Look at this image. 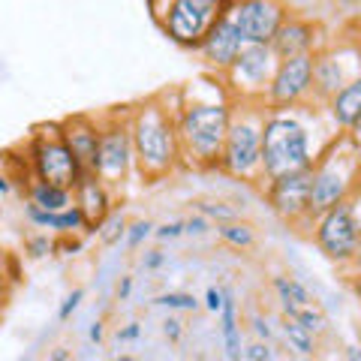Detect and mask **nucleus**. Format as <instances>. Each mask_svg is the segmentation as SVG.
Wrapping results in <instances>:
<instances>
[{"instance_id": "26", "label": "nucleus", "mask_w": 361, "mask_h": 361, "mask_svg": "<svg viewBox=\"0 0 361 361\" xmlns=\"http://www.w3.org/2000/svg\"><path fill=\"white\" fill-rule=\"evenodd\" d=\"M127 217L115 208L109 214V217L99 223V229H97V238H99V244L103 247H115V244H121V241H127Z\"/></svg>"}, {"instance_id": "32", "label": "nucleus", "mask_w": 361, "mask_h": 361, "mask_svg": "<svg viewBox=\"0 0 361 361\" xmlns=\"http://www.w3.org/2000/svg\"><path fill=\"white\" fill-rule=\"evenodd\" d=\"M82 301H85V289H73L70 295H66L63 301H61V307H58V319L61 322H70L73 319V313L82 307Z\"/></svg>"}, {"instance_id": "28", "label": "nucleus", "mask_w": 361, "mask_h": 361, "mask_svg": "<svg viewBox=\"0 0 361 361\" xmlns=\"http://www.w3.org/2000/svg\"><path fill=\"white\" fill-rule=\"evenodd\" d=\"M58 253V241L51 238V232H33L25 238V256L27 259H45Z\"/></svg>"}, {"instance_id": "2", "label": "nucleus", "mask_w": 361, "mask_h": 361, "mask_svg": "<svg viewBox=\"0 0 361 361\" xmlns=\"http://www.w3.org/2000/svg\"><path fill=\"white\" fill-rule=\"evenodd\" d=\"M178 94L175 123L180 139V160L190 169H217L232 123V94L220 82V75L190 82L187 87H178Z\"/></svg>"}, {"instance_id": "30", "label": "nucleus", "mask_w": 361, "mask_h": 361, "mask_svg": "<svg viewBox=\"0 0 361 361\" xmlns=\"http://www.w3.org/2000/svg\"><path fill=\"white\" fill-rule=\"evenodd\" d=\"M151 235H154V223L151 220H135V223L127 226V247L135 250V247H142Z\"/></svg>"}, {"instance_id": "22", "label": "nucleus", "mask_w": 361, "mask_h": 361, "mask_svg": "<svg viewBox=\"0 0 361 361\" xmlns=\"http://www.w3.org/2000/svg\"><path fill=\"white\" fill-rule=\"evenodd\" d=\"M280 334H283L286 346L301 358H313L316 349H319V334L304 329V325L298 319H292V316H283V322H280Z\"/></svg>"}, {"instance_id": "1", "label": "nucleus", "mask_w": 361, "mask_h": 361, "mask_svg": "<svg viewBox=\"0 0 361 361\" xmlns=\"http://www.w3.org/2000/svg\"><path fill=\"white\" fill-rule=\"evenodd\" d=\"M341 135L319 103L268 109L262 123V180L304 172Z\"/></svg>"}, {"instance_id": "38", "label": "nucleus", "mask_w": 361, "mask_h": 361, "mask_svg": "<svg viewBox=\"0 0 361 361\" xmlns=\"http://www.w3.org/2000/svg\"><path fill=\"white\" fill-rule=\"evenodd\" d=\"M118 343H135L142 337V322H127V325H121L118 329Z\"/></svg>"}, {"instance_id": "33", "label": "nucleus", "mask_w": 361, "mask_h": 361, "mask_svg": "<svg viewBox=\"0 0 361 361\" xmlns=\"http://www.w3.org/2000/svg\"><path fill=\"white\" fill-rule=\"evenodd\" d=\"M184 235V220H166L160 226H154V238L157 241H175Z\"/></svg>"}, {"instance_id": "37", "label": "nucleus", "mask_w": 361, "mask_h": 361, "mask_svg": "<svg viewBox=\"0 0 361 361\" xmlns=\"http://www.w3.org/2000/svg\"><path fill=\"white\" fill-rule=\"evenodd\" d=\"M163 334L169 343H180V337H184V325H180V319H175V316H166L163 319Z\"/></svg>"}, {"instance_id": "3", "label": "nucleus", "mask_w": 361, "mask_h": 361, "mask_svg": "<svg viewBox=\"0 0 361 361\" xmlns=\"http://www.w3.org/2000/svg\"><path fill=\"white\" fill-rule=\"evenodd\" d=\"M130 133L135 151V172L145 184L166 180L184 166L175 111L163 103L160 94L130 106Z\"/></svg>"}, {"instance_id": "42", "label": "nucleus", "mask_w": 361, "mask_h": 361, "mask_svg": "<svg viewBox=\"0 0 361 361\" xmlns=\"http://www.w3.org/2000/svg\"><path fill=\"white\" fill-rule=\"evenodd\" d=\"M13 187H16V180L9 178V172H0V199H6L13 193Z\"/></svg>"}, {"instance_id": "13", "label": "nucleus", "mask_w": 361, "mask_h": 361, "mask_svg": "<svg viewBox=\"0 0 361 361\" xmlns=\"http://www.w3.org/2000/svg\"><path fill=\"white\" fill-rule=\"evenodd\" d=\"M301 103H313V54L280 61L265 94L268 109H286Z\"/></svg>"}, {"instance_id": "45", "label": "nucleus", "mask_w": 361, "mask_h": 361, "mask_svg": "<svg viewBox=\"0 0 361 361\" xmlns=\"http://www.w3.org/2000/svg\"><path fill=\"white\" fill-rule=\"evenodd\" d=\"M349 361H361V346H346V353H343Z\"/></svg>"}, {"instance_id": "15", "label": "nucleus", "mask_w": 361, "mask_h": 361, "mask_svg": "<svg viewBox=\"0 0 361 361\" xmlns=\"http://www.w3.org/2000/svg\"><path fill=\"white\" fill-rule=\"evenodd\" d=\"M244 45H247L244 33L232 21V16H226V18H220L217 25L208 30V37L202 39V45L196 51H199L202 63H205L214 75H223L232 66V61L241 54Z\"/></svg>"}, {"instance_id": "35", "label": "nucleus", "mask_w": 361, "mask_h": 361, "mask_svg": "<svg viewBox=\"0 0 361 361\" xmlns=\"http://www.w3.org/2000/svg\"><path fill=\"white\" fill-rule=\"evenodd\" d=\"M208 229H211V220L205 217V214H199V211L190 220H184V235H193V238H202Z\"/></svg>"}, {"instance_id": "29", "label": "nucleus", "mask_w": 361, "mask_h": 361, "mask_svg": "<svg viewBox=\"0 0 361 361\" xmlns=\"http://www.w3.org/2000/svg\"><path fill=\"white\" fill-rule=\"evenodd\" d=\"M196 211H199V214H205L208 220H217V223L238 220V211H235L229 202H211V199H202V202H196Z\"/></svg>"}, {"instance_id": "14", "label": "nucleus", "mask_w": 361, "mask_h": 361, "mask_svg": "<svg viewBox=\"0 0 361 361\" xmlns=\"http://www.w3.org/2000/svg\"><path fill=\"white\" fill-rule=\"evenodd\" d=\"M232 21L238 25L247 42H268L274 39L280 25L292 16L283 0H235Z\"/></svg>"}, {"instance_id": "25", "label": "nucleus", "mask_w": 361, "mask_h": 361, "mask_svg": "<svg viewBox=\"0 0 361 361\" xmlns=\"http://www.w3.org/2000/svg\"><path fill=\"white\" fill-rule=\"evenodd\" d=\"M283 316H292V319H298L304 329H310L313 334H325V331H329V316H325V310H322L316 301L301 304V307H289Z\"/></svg>"}, {"instance_id": "44", "label": "nucleus", "mask_w": 361, "mask_h": 361, "mask_svg": "<svg viewBox=\"0 0 361 361\" xmlns=\"http://www.w3.org/2000/svg\"><path fill=\"white\" fill-rule=\"evenodd\" d=\"M49 358H51V361H70L73 353H66V349H54V353H49Z\"/></svg>"}, {"instance_id": "31", "label": "nucleus", "mask_w": 361, "mask_h": 361, "mask_svg": "<svg viewBox=\"0 0 361 361\" xmlns=\"http://www.w3.org/2000/svg\"><path fill=\"white\" fill-rule=\"evenodd\" d=\"M277 353H274V346H271L268 341H256L253 343H247L244 346V361H274Z\"/></svg>"}, {"instance_id": "34", "label": "nucleus", "mask_w": 361, "mask_h": 361, "mask_svg": "<svg viewBox=\"0 0 361 361\" xmlns=\"http://www.w3.org/2000/svg\"><path fill=\"white\" fill-rule=\"evenodd\" d=\"M223 301H226V286H214V283H211V286L205 289V301H202V304H205L208 313L217 316L220 307H223Z\"/></svg>"}, {"instance_id": "27", "label": "nucleus", "mask_w": 361, "mask_h": 361, "mask_svg": "<svg viewBox=\"0 0 361 361\" xmlns=\"http://www.w3.org/2000/svg\"><path fill=\"white\" fill-rule=\"evenodd\" d=\"M151 304L154 307H166L169 313H193L202 307V301L196 295H190V292H163Z\"/></svg>"}, {"instance_id": "23", "label": "nucleus", "mask_w": 361, "mask_h": 361, "mask_svg": "<svg viewBox=\"0 0 361 361\" xmlns=\"http://www.w3.org/2000/svg\"><path fill=\"white\" fill-rule=\"evenodd\" d=\"M271 289L280 301V313H286L289 307H301V304H310L313 295L310 289L301 283L298 277H289V274H274L271 277Z\"/></svg>"}, {"instance_id": "20", "label": "nucleus", "mask_w": 361, "mask_h": 361, "mask_svg": "<svg viewBox=\"0 0 361 361\" xmlns=\"http://www.w3.org/2000/svg\"><path fill=\"white\" fill-rule=\"evenodd\" d=\"M325 111H329L331 123L341 133H346L353 123L361 118V75H355L349 85H343L337 94L325 103Z\"/></svg>"}, {"instance_id": "48", "label": "nucleus", "mask_w": 361, "mask_h": 361, "mask_svg": "<svg viewBox=\"0 0 361 361\" xmlns=\"http://www.w3.org/2000/svg\"><path fill=\"white\" fill-rule=\"evenodd\" d=\"M343 6H361V0H341Z\"/></svg>"}, {"instance_id": "47", "label": "nucleus", "mask_w": 361, "mask_h": 361, "mask_svg": "<svg viewBox=\"0 0 361 361\" xmlns=\"http://www.w3.org/2000/svg\"><path fill=\"white\" fill-rule=\"evenodd\" d=\"M353 295H355V301L361 304V274L353 277Z\"/></svg>"}, {"instance_id": "16", "label": "nucleus", "mask_w": 361, "mask_h": 361, "mask_svg": "<svg viewBox=\"0 0 361 361\" xmlns=\"http://www.w3.org/2000/svg\"><path fill=\"white\" fill-rule=\"evenodd\" d=\"M322 45H325L322 27L313 18H304V16H289L274 33V39H271V49H274L280 61L298 58V54H316Z\"/></svg>"}, {"instance_id": "39", "label": "nucleus", "mask_w": 361, "mask_h": 361, "mask_svg": "<svg viewBox=\"0 0 361 361\" xmlns=\"http://www.w3.org/2000/svg\"><path fill=\"white\" fill-rule=\"evenodd\" d=\"M142 265H145V271H160L166 265V253L163 250H148L142 259Z\"/></svg>"}, {"instance_id": "9", "label": "nucleus", "mask_w": 361, "mask_h": 361, "mask_svg": "<svg viewBox=\"0 0 361 361\" xmlns=\"http://www.w3.org/2000/svg\"><path fill=\"white\" fill-rule=\"evenodd\" d=\"M313 244L319 247V253L325 259H331L337 265L353 262V256L361 244V217L353 199L337 202L334 208L313 217Z\"/></svg>"}, {"instance_id": "46", "label": "nucleus", "mask_w": 361, "mask_h": 361, "mask_svg": "<svg viewBox=\"0 0 361 361\" xmlns=\"http://www.w3.org/2000/svg\"><path fill=\"white\" fill-rule=\"evenodd\" d=\"M349 268H353L355 274H361V244H358V250H355V256H353V262H349Z\"/></svg>"}, {"instance_id": "43", "label": "nucleus", "mask_w": 361, "mask_h": 361, "mask_svg": "<svg viewBox=\"0 0 361 361\" xmlns=\"http://www.w3.org/2000/svg\"><path fill=\"white\" fill-rule=\"evenodd\" d=\"M346 135H349V142H353V145H355V148L361 151V118H358V121L353 123V127H349V130H346Z\"/></svg>"}, {"instance_id": "41", "label": "nucleus", "mask_w": 361, "mask_h": 361, "mask_svg": "<svg viewBox=\"0 0 361 361\" xmlns=\"http://www.w3.org/2000/svg\"><path fill=\"white\" fill-rule=\"evenodd\" d=\"M87 337H90V343H97V346H99V343L106 341V325L99 322V319H97V322H90V329H87Z\"/></svg>"}, {"instance_id": "8", "label": "nucleus", "mask_w": 361, "mask_h": 361, "mask_svg": "<svg viewBox=\"0 0 361 361\" xmlns=\"http://www.w3.org/2000/svg\"><path fill=\"white\" fill-rule=\"evenodd\" d=\"M135 172V151L130 133V109L109 111L99 118V166L97 175L106 180L111 190H121L127 178Z\"/></svg>"}, {"instance_id": "6", "label": "nucleus", "mask_w": 361, "mask_h": 361, "mask_svg": "<svg viewBox=\"0 0 361 361\" xmlns=\"http://www.w3.org/2000/svg\"><path fill=\"white\" fill-rule=\"evenodd\" d=\"M154 25L178 49L196 51L208 30L232 13L235 0H145Z\"/></svg>"}, {"instance_id": "36", "label": "nucleus", "mask_w": 361, "mask_h": 361, "mask_svg": "<svg viewBox=\"0 0 361 361\" xmlns=\"http://www.w3.org/2000/svg\"><path fill=\"white\" fill-rule=\"evenodd\" d=\"M250 331L259 337V341H274V329H271V322L265 316H250Z\"/></svg>"}, {"instance_id": "17", "label": "nucleus", "mask_w": 361, "mask_h": 361, "mask_svg": "<svg viewBox=\"0 0 361 361\" xmlns=\"http://www.w3.org/2000/svg\"><path fill=\"white\" fill-rule=\"evenodd\" d=\"M73 193H75V205L82 208L85 220H87V235H97L99 223L115 211V190L97 172H85Z\"/></svg>"}, {"instance_id": "40", "label": "nucleus", "mask_w": 361, "mask_h": 361, "mask_svg": "<svg viewBox=\"0 0 361 361\" xmlns=\"http://www.w3.org/2000/svg\"><path fill=\"white\" fill-rule=\"evenodd\" d=\"M130 295H133V277L123 274V277L118 280V286H115V298H118V301H130Z\"/></svg>"}, {"instance_id": "12", "label": "nucleus", "mask_w": 361, "mask_h": 361, "mask_svg": "<svg viewBox=\"0 0 361 361\" xmlns=\"http://www.w3.org/2000/svg\"><path fill=\"white\" fill-rule=\"evenodd\" d=\"M310 187H313V169L271 178V180H265V202L280 220H286L292 226L313 223Z\"/></svg>"}, {"instance_id": "11", "label": "nucleus", "mask_w": 361, "mask_h": 361, "mask_svg": "<svg viewBox=\"0 0 361 361\" xmlns=\"http://www.w3.org/2000/svg\"><path fill=\"white\" fill-rule=\"evenodd\" d=\"M355 75H361V45H322L313 54V103L325 106Z\"/></svg>"}, {"instance_id": "5", "label": "nucleus", "mask_w": 361, "mask_h": 361, "mask_svg": "<svg viewBox=\"0 0 361 361\" xmlns=\"http://www.w3.org/2000/svg\"><path fill=\"white\" fill-rule=\"evenodd\" d=\"M361 190V151L341 133L313 163V187H310V214L319 217L322 211L334 208L337 202L355 199Z\"/></svg>"}, {"instance_id": "18", "label": "nucleus", "mask_w": 361, "mask_h": 361, "mask_svg": "<svg viewBox=\"0 0 361 361\" xmlns=\"http://www.w3.org/2000/svg\"><path fill=\"white\" fill-rule=\"evenodd\" d=\"M61 135L73 148L85 172H97L99 166V118L94 115H70L61 121Z\"/></svg>"}, {"instance_id": "10", "label": "nucleus", "mask_w": 361, "mask_h": 361, "mask_svg": "<svg viewBox=\"0 0 361 361\" xmlns=\"http://www.w3.org/2000/svg\"><path fill=\"white\" fill-rule=\"evenodd\" d=\"M277 63L280 58L268 42H247L229 70L220 75V82L232 94V99H262L265 103V94Z\"/></svg>"}, {"instance_id": "19", "label": "nucleus", "mask_w": 361, "mask_h": 361, "mask_svg": "<svg viewBox=\"0 0 361 361\" xmlns=\"http://www.w3.org/2000/svg\"><path fill=\"white\" fill-rule=\"evenodd\" d=\"M217 322H220V341H223V353L226 358L238 361L244 358V337H241V313H238V298L235 292L226 286V301L217 313Z\"/></svg>"}, {"instance_id": "24", "label": "nucleus", "mask_w": 361, "mask_h": 361, "mask_svg": "<svg viewBox=\"0 0 361 361\" xmlns=\"http://www.w3.org/2000/svg\"><path fill=\"white\" fill-rule=\"evenodd\" d=\"M217 238L232 247V250H250L256 247V232L250 223H241V220H226V223H217Z\"/></svg>"}, {"instance_id": "4", "label": "nucleus", "mask_w": 361, "mask_h": 361, "mask_svg": "<svg viewBox=\"0 0 361 361\" xmlns=\"http://www.w3.org/2000/svg\"><path fill=\"white\" fill-rule=\"evenodd\" d=\"M268 106L262 99H235L232 123L226 133L217 172L244 184L262 180V123Z\"/></svg>"}, {"instance_id": "21", "label": "nucleus", "mask_w": 361, "mask_h": 361, "mask_svg": "<svg viewBox=\"0 0 361 361\" xmlns=\"http://www.w3.org/2000/svg\"><path fill=\"white\" fill-rule=\"evenodd\" d=\"M25 199L39 205L45 211H63L75 205V193L70 187H58V184H49V180H39V178H30L27 187H25Z\"/></svg>"}, {"instance_id": "7", "label": "nucleus", "mask_w": 361, "mask_h": 361, "mask_svg": "<svg viewBox=\"0 0 361 361\" xmlns=\"http://www.w3.org/2000/svg\"><path fill=\"white\" fill-rule=\"evenodd\" d=\"M25 157L33 178L49 180V184H58V187L75 190V184L85 175V166L78 163V157L61 135V121L33 127L30 139L25 142Z\"/></svg>"}]
</instances>
